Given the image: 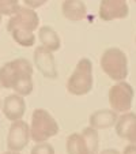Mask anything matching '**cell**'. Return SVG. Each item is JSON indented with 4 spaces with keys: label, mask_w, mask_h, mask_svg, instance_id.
<instances>
[{
    "label": "cell",
    "mask_w": 136,
    "mask_h": 154,
    "mask_svg": "<svg viewBox=\"0 0 136 154\" xmlns=\"http://www.w3.org/2000/svg\"><path fill=\"white\" fill-rule=\"evenodd\" d=\"M30 127V138L34 142H47L49 138L57 135L59 124L55 120V117L48 111L42 108L34 109L32 115V124Z\"/></svg>",
    "instance_id": "6da1fadb"
},
{
    "label": "cell",
    "mask_w": 136,
    "mask_h": 154,
    "mask_svg": "<svg viewBox=\"0 0 136 154\" xmlns=\"http://www.w3.org/2000/svg\"><path fill=\"white\" fill-rule=\"evenodd\" d=\"M93 83V64L89 59H80L67 82V90L74 96H86L91 91Z\"/></svg>",
    "instance_id": "7a4b0ae2"
},
{
    "label": "cell",
    "mask_w": 136,
    "mask_h": 154,
    "mask_svg": "<svg viewBox=\"0 0 136 154\" xmlns=\"http://www.w3.org/2000/svg\"><path fill=\"white\" fill-rule=\"evenodd\" d=\"M101 68L113 81H124L128 75V57L120 48H109L101 56Z\"/></svg>",
    "instance_id": "3957f363"
},
{
    "label": "cell",
    "mask_w": 136,
    "mask_h": 154,
    "mask_svg": "<svg viewBox=\"0 0 136 154\" xmlns=\"http://www.w3.org/2000/svg\"><path fill=\"white\" fill-rule=\"evenodd\" d=\"M33 76V66L23 57L8 61L0 68V86L14 89V86L25 78Z\"/></svg>",
    "instance_id": "277c9868"
},
{
    "label": "cell",
    "mask_w": 136,
    "mask_h": 154,
    "mask_svg": "<svg viewBox=\"0 0 136 154\" xmlns=\"http://www.w3.org/2000/svg\"><path fill=\"white\" fill-rule=\"evenodd\" d=\"M133 87L124 81H120L117 85L110 87L109 90V104L114 112H129L133 101Z\"/></svg>",
    "instance_id": "5b68a950"
},
{
    "label": "cell",
    "mask_w": 136,
    "mask_h": 154,
    "mask_svg": "<svg viewBox=\"0 0 136 154\" xmlns=\"http://www.w3.org/2000/svg\"><path fill=\"white\" fill-rule=\"evenodd\" d=\"M40 17L33 8L26 6H19L14 15H11L8 23H7V32L12 30H23V32H33L38 29Z\"/></svg>",
    "instance_id": "8992f818"
},
{
    "label": "cell",
    "mask_w": 136,
    "mask_h": 154,
    "mask_svg": "<svg viewBox=\"0 0 136 154\" xmlns=\"http://www.w3.org/2000/svg\"><path fill=\"white\" fill-rule=\"evenodd\" d=\"M30 139V127L23 120L12 122L7 135V147L10 151H22L27 146Z\"/></svg>",
    "instance_id": "52a82bcc"
},
{
    "label": "cell",
    "mask_w": 136,
    "mask_h": 154,
    "mask_svg": "<svg viewBox=\"0 0 136 154\" xmlns=\"http://www.w3.org/2000/svg\"><path fill=\"white\" fill-rule=\"evenodd\" d=\"M129 15L127 0H101L99 18L105 22L114 19H125Z\"/></svg>",
    "instance_id": "ba28073f"
},
{
    "label": "cell",
    "mask_w": 136,
    "mask_h": 154,
    "mask_svg": "<svg viewBox=\"0 0 136 154\" xmlns=\"http://www.w3.org/2000/svg\"><path fill=\"white\" fill-rule=\"evenodd\" d=\"M34 64L45 78L55 79L57 78V68H56L55 56L45 47H37L34 49Z\"/></svg>",
    "instance_id": "9c48e42d"
},
{
    "label": "cell",
    "mask_w": 136,
    "mask_h": 154,
    "mask_svg": "<svg viewBox=\"0 0 136 154\" xmlns=\"http://www.w3.org/2000/svg\"><path fill=\"white\" fill-rule=\"evenodd\" d=\"M116 132L120 138L136 145V113L125 112L117 119Z\"/></svg>",
    "instance_id": "30bf717a"
},
{
    "label": "cell",
    "mask_w": 136,
    "mask_h": 154,
    "mask_svg": "<svg viewBox=\"0 0 136 154\" xmlns=\"http://www.w3.org/2000/svg\"><path fill=\"white\" fill-rule=\"evenodd\" d=\"M2 111H3V115L6 116V119L11 120V122L20 120L23 117L25 112H26V102H25V98L17 93L6 97Z\"/></svg>",
    "instance_id": "8fae6325"
},
{
    "label": "cell",
    "mask_w": 136,
    "mask_h": 154,
    "mask_svg": "<svg viewBox=\"0 0 136 154\" xmlns=\"http://www.w3.org/2000/svg\"><path fill=\"white\" fill-rule=\"evenodd\" d=\"M117 119H119L117 112H114L113 109H99L90 115L89 123L90 127L95 128V130H104V128L113 127L116 124Z\"/></svg>",
    "instance_id": "7c38bea8"
},
{
    "label": "cell",
    "mask_w": 136,
    "mask_h": 154,
    "mask_svg": "<svg viewBox=\"0 0 136 154\" xmlns=\"http://www.w3.org/2000/svg\"><path fill=\"white\" fill-rule=\"evenodd\" d=\"M61 12L71 22H80L87 17V7L82 0H64Z\"/></svg>",
    "instance_id": "4fadbf2b"
},
{
    "label": "cell",
    "mask_w": 136,
    "mask_h": 154,
    "mask_svg": "<svg viewBox=\"0 0 136 154\" xmlns=\"http://www.w3.org/2000/svg\"><path fill=\"white\" fill-rule=\"evenodd\" d=\"M38 38H40V42L42 44V47L49 49L50 52H56L61 47L60 37L55 32V29L50 26H41L38 30Z\"/></svg>",
    "instance_id": "5bb4252c"
},
{
    "label": "cell",
    "mask_w": 136,
    "mask_h": 154,
    "mask_svg": "<svg viewBox=\"0 0 136 154\" xmlns=\"http://www.w3.org/2000/svg\"><path fill=\"white\" fill-rule=\"evenodd\" d=\"M67 153L68 154H89L83 137L78 132L71 134L67 138Z\"/></svg>",
    "instance_id": "9a60e30c"
},
{
    "label": "cell",
    "mask_w": 136,
    "mask_h": 154,
    "mask_svg": "<svg viewBox=\"0 0 136 154\" xmlns=\"http://www.w3.org/2000/svg\"><path fill=\"white\" fill-rule=\"evenodd\" d=\"M82 137H83L86 146L89 149V154H98V146H99V139H98V132L95 128L87 127L82 131Z\"/></svg>",
    "instance_id": "2e32d148"
},
{
    "label": "cell",
    "mask_w": 136,
    "mask_h": 154,
    "mask_svg": "<svg viewBox=\"0 0 136 154\" xmlns=\"http://www.w3.org/2000/svg\"><path fill=\"white\" fill-rule=\"evenodd\" d=\"M11 37L17 44H19L20 47L29 48L33 47L35 44V35L33 32H23V30H12L10 32Z\"/></svg>",
    "instance_id": "e0dca14e"
},
{
    "label": "cell",
    "mask_w": 136,
    "mask_h": 154,
    "mask_svg": "<svg viewBox=\"0 0 136 154\" xmlns=\"http://www.w3.org/2000/svg\"><path fill=\"white\" fill-rule=\"evenodd\" d=\"M14 90H15V93L19 94V96H22V97L32 94V91H33V78L20 79V81L14 86Z\"/></svg>",
    "instance_id": "ac0fdd59"
},
{
    "label": "cell",
    "mask_w": 136,
    "mask_h": 154,
    "mask_svg": "<svg viewBox=\"0 0 136 154\" xmlns=\"http://www.w3.org/2000/svg\"><path fill=\"white\" fill-rule=\"evenodd\" d=\"M19 8V0H0V14L14 15Z\"/></svg>",
    "instance_id": "d6986e66"
},
{
    "label": "cell",
    "mask_w": 136,
    "mask_h": 154,
    "mask_svg": "<svg viewBox=\"0 0 136 154\" xmlns=\"http://www.w3.org/2000/svg\"><path fill=\"white\" fill-rule=\"evenodd\" d=\"M30 154H55V149L50 143L47 142H40L32 149Z\"/></svg>",
    "instance_id": "ffe728a7"
},
{
    "label": "cell",
    "mask_w": 136,
    "mask_h": 154,
    "mask_svg": "<svg viewBox=\"0 0 136 154\" xmlns=\"http://www.w3.org/2000/svg\"><path fill=\"white\" fill-rule=\"evenodd\" d=\"M23 2H25V4H26V7H30V8L35 10V8L42 7L48 0H23Z\"/></svg>",
    "instance_id": "44dd1931"
},
{
    "label": "cell",
    "mask_w": 136,
    "mask_h": 154,
    "mask_svg": "<svg viewBox=\"0 0 136 154\" xmlns=\"http://www.w3.org/2000/svg\"><path fill=\"white\" fill-rule=\"evenodd\" d=\"M122 154H136V145H133V143L128 145L127 147L124 149V153Z\"/></svg>",
    "instance_id": "7402d4cb"
},
{
    "label": "cell",
    "mask_w": 136,
    "mask_h": 154,
    "mask_svg": "<svg viewBox=\"0 0 136 154\" xmlns=\"http://www.w3.org/2000/svg\"><path fill=\"white\" fill-rule=\"evenodd\" d=\"M99 154H120V151H117L116 149H106V150L101 151Z\"/></svg>",
    "instance_id": "603a6c76"
},
{
    "label": "cell",
    "mask_w": 136,
    "mask_h": 154,
    "mask_svg": "<svg viewBox=\"0 0 136 154\" xmlns=\"http://www.w3.org/2000/svg\"><path fill=\"white\" fill-rule=\"evenodd\" d=\"M3 154H20V153H17V151H7V153H3Z\"/></svg>",
    "instance_id": "cb8c5ba5"
},
{
    "label": "cell",
    "mask_w": 136,
    "mask_h": 154,
    "mask_svg": "<svg viewBox=\"0 0 136 154\" xmlns=\"http://www.w3.org/2000/svg\"><path fill=\"white\" fill-rule=\"evenodd\" d=\"M2 17H3V15H2V14H0V22H2Z\"/></svg>",
    "instance_id": "d4e9b609"
},
{
    "label": "cell",
    "mask_w": 136,
    "mask_h": 154,
    "mask_svg": "<svg viewBox=\"0 0 136 154\" xmlns=\"http://www.w3.org/2000/svg\"><path fill=\"white\" fill-rule=\"evenodd\" d=\"M0 106H2V100H0Z\"/></svg>",
    "instance_id": "484cf974"
},
{
    "label": "cell",
    "mask_w": 136,
    "mask_h": 154,
    "mask_svg": "<svg viewBox=\"0 0 136 154\" xmlns=\"http://www.w3.org/2000/svg\"><path fill=\"white\" fill-rule=\"evenodd\" d=\"M0 87H2V86H0Z\"/></svg>",
    "instance_id": "4316f807"
},
{
    "label": "cell",
    "mask_w": 136,
    "mask_h": 154,
    "mask_svg": "<svg viewBox=\"0 0 136 154\" xmlns=\"http://www.w3.org/2000/svg\"><path fill=\"white\" fill-rule=\"evenodd\" d=\"M135 2H136V0H135Z\"/></svg>",
    "instance_id": "83f0119b"
}]
</instances>
